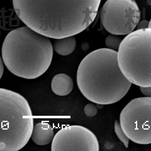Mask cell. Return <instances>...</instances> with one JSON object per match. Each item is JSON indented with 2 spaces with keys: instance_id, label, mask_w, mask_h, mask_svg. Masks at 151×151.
<instances>
[{
  "instance_id": "6da1fadb",
  "label": "cell",
  "mask_w": 151,
  "mask_h": 151,
  "mask_svg": "<svg viewBox=\"0 0 151 151\" xmlns=\"http://www.w3.org/2000/svg\"><path fill=\"white\" fill-rule=\"evenodd\" d=\"M101 0H13L17 16L31 29L56 39L73 36L90 25Z\"/></svg>"
},
{
  "instance_id": "7a4b0ae2",
  "label": "cell",
  "mask_w": 151,
  "mask_h": 151,
  "mask_svg": "<svg viewBox=\"0 0 151 151\" xmlns=\"http://www.w3.org/2000/svg\"><path fill=\"white\" fill-rule=\"evenodd\" d=\"M77 80L83 95L101 105L120 101L132 85L119 68L117 52L107 48L94 50L85 57L79 66Z\"/></svg>"
},
{
  "instance_id": "3957f363",
  "label": "cell",
  "mask_w": 151,
  "mask_h": 151,
  "mask_svg": "<svg viewBox=\"0 0 151 151\" xmlns=\"http://www.w3.org/2000/svg\"><path fill=\"white\" fill-rule=\"evenodd\" d=\"M2 53L4 63L12 73L32 79L48 69L53 48L48 37L26 26L9 33L4 42Z\"/></svg>"
},
{
  "instance_id": "277c9868",
  "label": "cell",
  "mask_w": 151,
  "mask_h": 151,
  "mask_svg": "<svg viewBox=\"0 0 151 151\" xmlns=\"http://www.w3.org/2000/svg\"><path fill=\"white\" fill-rule=\"evenodd\" d=\"M34 118L26 99L20 94L0 88V151H17L30 139Z\"/></svg>"
},
{
  "instance_id": "5b68a950",
  "label": "cell",
  "mask_w": 151,
  "mask_h": 151,
  "mask_svg": "<svg viewBox=\"0 0 151 151\" xmlns=\"http://www.w3.org/2000/svg\"><path fill=\"white\" fill-rule=\"evenodd\" d=\"M151 28L137 29L122 40L117 52L118 64L132 84L151 86Z\"/></svg>"
},
{
  "instance_id": "8992f818",
  "label": "cell",
  "mask_w": 151,
  "mask_h": 151,
  "mask_svg": "<svg viewBox=\"0 0 151 151\" xmlns=\"http://www.w3.org/2000/svg\"><path fill=\"white\" fill-rule=\"evenodd\" d=\"M151 114L150 97L134 99L123 109L119 123L129 140L139 144H151Z\"/></svg>"
},
{
  "instance_id": "52a82bcc",
  "label": "cell",
  "mask_w": 151,
  "mask_h": 151,
  "mask_svg": "<svg viewBox=\"0 0 151 151\" xmlns=\"http://www.w3.org/2000/svg\"><path fill=\"white\" fill-rule=\"evenodd\" d=\"M140 17L139 7L134 0H107L101 13L104 27L111 34L117 35L133 32Z\"/></svg>"
},
{
  "instance_id": "ba28073f",
  "label": "cell",
  "mask_w": 151,
  "mask_h": 151,
  "mask_svg": "<svg viewBox=\"0 0 151 151\" xmlns=\"http://www.w3.org/2000/svg\"><path fill=\"white\" fill-rule=\"evenodd\" d=\"M52 141V151H98L100 149L96 135L81 126L63 127L57 133Z\"/></svg>"
},
{
  "instance_id": "9c48e42d",
  "label": "cell",
  "mask_w": 151,
  "mask_h": 151,
  "mask_svg": "<svg viewBox=\"0 0 151 151\" xmlns=\"http://www.w3.org/2000/svg\"><path fill=\"white\" fill-rule=\"evenodd\" d=\"M54 132L52 127L45 122H40L36 124L33 128L31 138L36 145H45L52 141Z\"/></svg>"
},
{
  "instance_id": "30bf717a",
  "label": "cell",
  "mask_w": 151,
  "mask_h": 151,
  "mask_svg": "<svg viewBox=\"0 0 151 151\" xmlns=\"http://www.w3.org/2000/svg\"><path fill=\"white\" fill-rule=\"evenodd\" d=\"M74 83L73 79L64 73L56 75L52 80V91L56 95L65 96L68 95L73 91Z\"/></svg>"
},
{
  "instance_id": "8fae6325",
  "label": "cell",
  "mask_w": 151,
  "mask_h": 151,
  "mask_svg": "<svg viewBox=\"0 0 151 151\" xmlns=\"http://www.w3.org/2000/svg\"><path fill=\"white\" fill-rule=\"evenodd\" d=\"M76 44L73 36L57 39L54 42L53 48L56 52L63 56L68 55L73 52Z\"/></svg>"
},
{
  "instance_id": "7c38bea8",
  "label": "cell",
  "mask_w": 151,
  "mask_h": 151,
  "mask_svg": "<svg viewBox=\"0 0 151 151\" xmlns=\"http://www.w3.org/2000/svg\"><path fill=\"white\" fill-rule=\"evenodd\" d=\"M117 35H112L106 38L105 44L108 49L116 51L119 49L122 40Z\"/></svg>"
},
{
  "instance_id": "4fadbf2b",
  "label": "cell",
  "mask_w": 151,
  "mask_h": 151,
  "mask_svg": "<svg viewBox=\"0 0 151 151\" xmlns=\"http://www.w3.org/2000/svg\"><path fill=\"white\" fill-rule=\"evenodd\" d=\"M114 129L115 133L118 138L124 144L125 147L128 148L129 139L123 131L119 122L117 120L115 121V122Z\"/></svg>"
},
{
  "instance_id": "5bb4252c",
  "label": "cell",
  "mask_w": 151,
  "mask_h": 151,
  "mask_svg": "<svg viewBox=\"0 0 151 151\" xmlns=\"http://www.w3.org/2000/svg\"><path fill=\"white\" fill-rule=\"evenodd\" d=\"M84 110L85 114L87 116L93 117L97 114L98 109L94 104L89 103L85 106Z\"/></svg>"
},
{
  "instance_id": "9a60e30c",
  "label": "cell",
  "mask_w": 151,
  "mask_h": 151,
  "mask_svg": "<svg viewBox=\"0 0 151 151\" xmlns=\"http://www.w3.org/2000/svg\"><path fill=\"white\" fill-rule=\"evenodd\" d=\"M137 29H145L146 28H151L150 21H143L139 22L137 26Z\"/></svg>"
},
{
  "instance_id": "2e32d148",
  "label": "cell",
  "mask_w": 151,
  "mask_h": 151,
  "mask_svg": "<svg viewBox=\"0 0 151 151\" xmlns=\"http://www.w3.org/2000/svg\"><path fill=\"white\" fill-rule=\"evenodd\" d=\"M140 91L143 95L146 97L151 96V87H140Z\"/></svg>"
},
{
  "instance_id": "e0dca14e",
  "label": "cell",
  "mask_w": 151,
  "mask_h": 151,
  "mask_svg": "<svg viewBox=\"0 0 151 151\" xmlns=\"http://www.w3.org/2000/svg\"><path fill=\"white\" fill-rule=\"evenodd\" d=\"M4 68L2 60L0 56V79L2 77L4 72Z\"/></svg>"
}]
</instances>
